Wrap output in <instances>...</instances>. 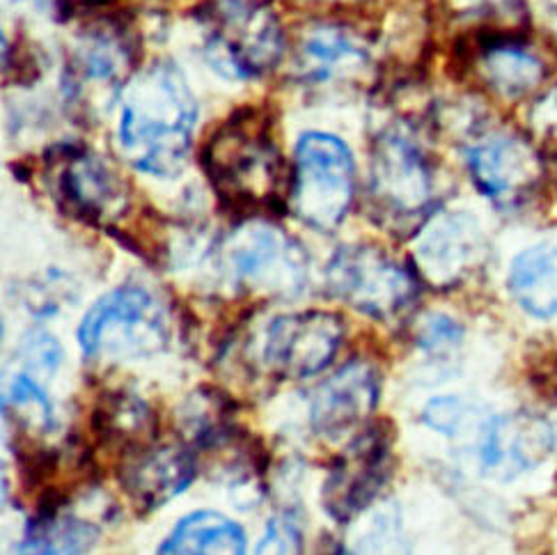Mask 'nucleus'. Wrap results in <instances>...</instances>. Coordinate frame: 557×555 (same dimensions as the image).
Instances as JSON below:
<instances>
[{
  "instance_id": "obj_1",
  "label": "nucleus",
  "mask_w": 557,
  "mask_h": 555,
  "mask_svg": "<svg viewBox=\"0 0 557 555\" xmlns=\"http://www.w3.org/2000/svg\"><path fill=\"white\" fill-rule=\"evenodd\" d=\"M198 103L184 76L168 62H154L126 83L120 111V149L140 173L170 177L186 163Z\"/></svg>"
},
{
  "instance_id": "obj_2",
  "label": "nucleus",
  "mask_w": 557,
  "mask_h": 555,
  "mask_svg": "<svg viewBox=\"0 0 557 555\" xmlns=\"http://www.w3.org/2000/svg\"><path fill=\"white\" fill-rule=\"evenodd\" d=\"M202 165L216 196L232 211L255 219L289 205L292 168L262 111L244 109L223 122L205 145Z\"/></svg>"
},
{
  "instance_id": "obj_3",
  "label": "nucleus",
  "mask_w": 557,
  "mask_h": 555,
  "mask_svg": "<svg viewBox=\"0 0 557 555\" xmlns=\"http://www.w3.org/2000/svg\"><path fill=\"white\" fill-rule=\"evenodd\" d=\"M436 205V170L416 138L388 126L372 145L370 209L395 234L420 230Z\"/></svg>"
},
{
  "instance_id": "obj_4",
  "label": "nucleus",
  "mask_w": 557,
  "mask_h": 555,
  "mask_svg": "<svg viewBox=\"0 0 557 555\" xmlns=\"http://www.w3.org/2000/svg\"><path fill=\"white\" fill-rule=\"evenodd\" d=\"M205 55L230 78H260L285 53L281 18L262 0H216L202 12Z\"/></svg>"
},
{
  "instance_id": "obj_5",
  "label": "nucleus",
  "mask_w": 557,
  "mask_h": 555,
  "mask_svg": "<svg viewBox=\"0 0 557 555\" xmlns=\"http://www.w3.org/2000/svg\"><path fill=\"white\" fill-rule=\"evenodd\" d=\"M356 170L349 147L329 134H306L292 165L289 209L314 230L329 232L345 221L354 200Z\"/></svg>"
},
{
  "instance_id": "obj_6",
  "label": "nucleus",
  "mask_w": 557,
  "mask_h": 555,
  "mask_svg": "<svg viewBox=\"0 0 557 555\" xmlns=\"http://www.w3.org/2000/svg\"><path fill=\"white\" fill-rule=\"evenodd\" d=\"M85 356L132 360L154 356L168 345L165 312L157 298L140 287H120L106 294L78 329Z\"/></svg>"
},
{
  "instance_id": "obj_7",
  "label": "nucleus",
  "mask_w": 557,
  "mask_h": 555,
  "mask_svg": "<svg viewBox=\"0 0 557 555\" xmlns=\"http://www.w3.org/2000/svg\"><path fill=\"white\" fill-rule=\"evenodd\" d=\"M223 267L250 294L289 298L308 283V255L287 232L252 219L234 230L221 246Z\"/></svg>"
},
{
  "instance_id": "obj_8",
  "label": "nucleus",
  "mask_w": 557,
  "mask_h": 555,
  "mask_svg": "<svg viewBox=\"0 0 557 555\" xmlns=\"http://www.w3.org/2000/svg\"><path fill=\"white\" fill-rule=\"evenodd\" d=\"M326 283L339 301L374 319L409 310L420 292L418 273L372 244L339 248L326 269Z\"/></svg>"
},
{
  "instance_id": "obj_9",
  "label": "nucleus",
  "mask_w": 557,
  "mask_h": 555,
  "mask_svg": "<svg viewBox=\"0 0 557 555\" xmlns=\"http://www.w3.org/2000/svg\"><path fill=\"white\" fill-rule=\"evenodd\" d=\"M136 49L124 24L97 18L78 30L67 55V95L83 113L109 111L134 78Z\"/></svg>"
},
{
  "instance_id": "obj_10",
  "label": "nucleus",
  "mask_w": 557,
  "mask_h": 555,
  "mask_svg": "<svg viewBox=\"0 0 557 555\" xmlns=\"http://www.w3.org/2000/svg\"><path fill=\"white\" fill-rule=\"evenodd\" d=\"M468 170L482 194L503 207H519L544 182L540 147L517 132H491L468 147Z\"/></svg>"
},
{
  "instance_id": "obj_11",
  "label": "nucleus",
  "mask_w": 557,
  "mask_h": 555,
  "mask_svg": "<svg viewBox=\"0 0 557 555\" xmlns=\"http://www.w3.org/2000/svg\"><path fill=\"white\" fill-rule=\"evenodd\" d=\"M55 196L62 209L85 223L113 227L132 205L128 188L115 170L85 147L62 149L51 159Z\"/></svg>"
},
{
  "instance_id": "obj_12",
  "label": "nucleus",
  "mask_w": 557,
  "mask_h": 555,
  "mask_svg": "<svg viewBox=\"0 0 557 555\" xmlns=\"http://www.w3.org/2000/svg\"><path fill=\"white\" fill-rule=\"evenodd\" d=\"M486 258L480 223L468 213H434L416 237L413 262L420 281L436 289L466 283Z\"/></svg>"
},
{
  "instance_id": "obj_13",
  "label": "nucleus",
  "mask_w": 557,
  "mask_h": 555,
  "mask_svg": "<svg viewBox=\"0 0 557 555\" xmlns=\"http://www.w3.org/2000/svg\"><path fill=\"white\" fill-rule=\"evenodd\" d=\"M391 427H368L331 468L324 486V507L337 521H351L376 498L391 476Z\"/></svg>"
},
{
  "instance_id": "obj_14",
  "label": "nucleus",
  "mask_w": 557,
  "mask_h": 555,
  "mask_svg": "<svg viewBox=\"0 0 557 555\" xmlns=\"http://www.w3.org/2000/svg\"><path fill=\"white\" fill-rule=\"evenodd\" d=\"M345 324L333 312L310 310L277 317L267 331V366L289 379L319 374L335 358Z\"/></svg>"
},
{
  "instance_id": "obj_15",
  "label": "nucleus",
  "mask_w": 557,
  "mask_h": 555,
  "mask_svg": "<svg viewBox=\"0 0 557 555\" xmlns=\"http://www.w3.org/2000/svg\"><path fill=\"white\" fill-rule=\"evenodd\" d=\"M461 51L466 72L500 99H523L540 90L550 74L548 55L532 45L530 33L463 47Z\"/></svg>"
},
{
  "instance_id": "obj_16",
  "label": "nucleus",
  "mask_w": 557,
  "mask_h": 555,
  "mask_svg": "<svg viewBox=\"0 0 557 555\" xmlns=\"http://www.w3.org/2000/svg\"><path fill=\"white\" fill-rule=\"evenodd\" d=\"M370 65L372 51L368 39L345 24L317 21L296 37L294 70L304 83L356 81L366 76Z\"/></svg>"
},
{
  "instance_id": "obj_17",
  "label": "nucleus",
  "mask_w": 557,
  "mask_h": 555,
  "mask_svg": "<svg viewBox=\"0 0 557 555\" xmlns=\"http://www.w3.org/2000/svg\"><path fill=\"white\" fill-rule=\"evenodd\" d=\"M553 424L532 411L491 420L482 439V471L494 480H513L544 464L555 451Z\"/></svg>"
},
{
  "instance_id": "obj_18",
  "label": "nucleus",
  "mask_w": 557,
  "mask_h": 555,
  "mask_svg": "<svg viewBox=\"0 0 557 555\" xmlns=\"http://www.w3.org/2000/svg\"><path fill=\"white\" fill-rule=\"evenodd\" d=\"M198 471L196 457L177 443H147L120 461V484L143 509H157L180 496Z\"/></svg>"
},
{
  "instance_id": "obj_19",
  "label": "nucleus",
  "mask_w": 557,
  "mask_h": 555,
  "mask_svg": "<svg viewBox=\"0 0 557 555\" xmlns=\"http://www.w3.org/2000/svg\"><path fill=\"white\" fill-rule=\"evenodd\" d=\"M379 395L381 381L370 362H349L317 388L310 407L314 432L326 439H337L354 430L372 416Z\"/></svg>"
},
{
  "instance_id": "obj_20",
  "label": "nucleus",
  "mask_w": 557,
  "mask_h": 555,
  "mask_svg": "<svg viewBox=\"0 0 557 555\" xmlns=\"http://www.w3.org/2000/svg\"><path fill=\"white\" fill-rule=\"evenodd\" d=\"M443 12L461 30V49L530 33L523 0H443Z\"/></svg>"
},
{
  "instance_id": "obj_21",
  "label": "nucleus",
  "mask_w": 557,
  "mask_h": 555,
  "mask_svg": "<svg viewBox=\"0 0 557 555\" xmlns=\"http://www.w3.org/2000/svg\"><path fill=\"white\" fill-rule=\"evenodd\" d=\"M507 287L525 312L557 314V239L521 252L509 269Z\"/></svg>"
},
{
  "instance_id": "obj_22",
  "label": "nucleus",
  "mask_w": 557,
  "mask_h": 555,
  "mask_svg": "<svg viewBox=\"0 0 557 555\" xmlns=\"http://www.w3.org/2000/svg\"><path fill=\"white\" fill-rule=\"evenodd\" d=\"M95 434L103 445L126 453L157 441V418L136 395L111 393L101 399L92 418Z\"/></svg>"
},
{
  "instance_id": "obj_23",
  "label": "nucleus",
  "mask_w": 557,
  "mask_h": 555,
  "mask_svg": "<svg viewBox=\"0 0 557 555\" xmlns=\"http://www.w3.org/2000/svg\"><path fill=\"white\" fill-rule=\"evenodd\" d=\"M159 555H246V535L216 511H196L170 532Z\"/></svg>"
},
{
  "instance_id": "obj_24",
  "label": "nucleus",
  "mask_w": 557,
  "mask_h": 555,
  "mask_svg": "<svg viewBox=\"0 0 557 555\" xmlns=\"http://www.w3.org/2000/svg\"><path fill=\"white\" fill-rule=\"evenodd\" d=\"M97 540V530L78 519L47 517L35 519L24 542H18L12 555H81Z\"/></svg>"
},
{
  "instance_id": "obj_25",
  "label": "nucleus",
  "mask_w": 557,
  "mask_h": 555,
  "mask_svg": "<svg viewBox=\"0 0 557 555\" xmlns=\"http://www.w3.org/2000/svg\"><path fill=\"white\" fill-rule=\"evenodd\" d=\"M345 555H411L397 505L383 503L368 509L354 528Z\"/></svg>"
},
{
  "instance_id": "obj_26",
  "label": "nucleus",
  "mask_w": 557,
  "mask_h": 555,
  "mask_svg": "<svg viewBox=\"0 0 557 555\" xmlns=\"http://www.w3.org/2000/svg\"><path fill=\"white\" fill-rule=\"evenodd\" d=\"M8 409L14 411L18 422L26 427V430H39L49 432L53 424V409L49 397L41 393V388L35 383V379L18 374L12 381L10 397H8Z\"/></svg>"
},
{
  "instance_id": "obj_27",
  "label": "nucleus",
  "mask_w": 557,
  "mask_h": 555,
  "mask_svg": "<svg viewBox=\"0 0 557 555\" xmlns=\"http://www.w3.org/2000/svg\"><path fill=\"white\" fill-rule=\"evenodd\" d=\"M530 140L548 157H557V85L546 90L528 111Z\"/></svg>"
},
{
  "instance_id": "obj_28",
  "label": "nucleus",
  "mask_w": 557,
  "mask_h": 555,
  "mask_svg": "<svg viewBox=\"0 0 557 555\" xmlns=\"http://www.w3.org/2000/svg\"><path fill=\"white\" fill-rule=\"evenodd\" d=\"M257 555H304V538L289 517H275L267 526V535L257 546Z\"/></svg>"
},
{
  "instance_id": "obj_29",
  "label": "nucleus",
  "mask_w": 557,
  "mask_h": 555,
  "mask_svg": "<svg viewBox=\"0 0 557 555\" xmlns=\"http://www.w3.org/2000/svg\"><path fill=\"white\" fill-rule=\"evenodd\" d=\"M461 326L445 314H430L418 329V343L426 351H449L461 343Z\"/></svg>"
},
{
  "instance_id": "obj_30",
  "label": "nucleus",
  "mask_w": 557,
  "mask_h": 555,
  "mask_svg": "<svg viewBox=\"0 0 557 555\" xmlns=\"http://www.w3.org/2000/svg\"><path fill=\"white\" fill-rule=\"evenodd\" d=\"M60 345L55 337L49 333H30L26 337L24 347H21V358H24L26 368L33 372H53L60 362Z\"/></svg>"
},
{
  "instance_id": "obj_31",
  "label": "nucleus",
  "mask_w": 557,
  "mask_h": 555,
  "mask_svg": "<svg viewBox=\"0 0 557 555\" xmlns=\"http://www.w3.org/2000/svg\"><path fill=\"white\" fill-rule=\"evenodd\" d=\"M466 418H468V407L457 397L432 399L424 409V422L443 434H457Z\"/></svg>"
},
{
  "instance_id": "obj_32",
  "label": "nucleus",
  "mask_w": 557,
  "mask_h": 555,
  "mask_svg": "<svg viewBox=\"0 0 557 555\" xmlns=\"http://www.w3.org/2000/svg\"><path fill=\"white\" fill-rule=\"evenodd\" d=\"M8 3H35L39 8H53L55 12H64V5L70 3V0H8Z\"/></svg>"
},
{
  "instance_id": "obj_33",
  "label": "nucleus",
  "mask_w": 557,
  "mask_h": 555,
  "mask_svg": "<svg viewBox=\"0 0 557 555\" xmlns=\"http://www.w3.org/2000/svg\"><path fill=\"white\" fill-rule=\"evenodd\" d=\"M306 3H326V5H347V3H360V0H306Z\"/></svg>"
},
{
  "instance_id": "obj_34",
  "label": "nucleus",
  "mask_w": 557,
  "mask_h": 555,
  "mask_svg": "<svg viewBox=\"0 0 557 555\" xmlns=\"http://www.w3.org/2000/svg\"><path fill=\"white\" fill-rule=\"evenodd\" d=\"M550 161H553V180H555V184H557V157H553Z\"/></svg>"
}]
</instances>
